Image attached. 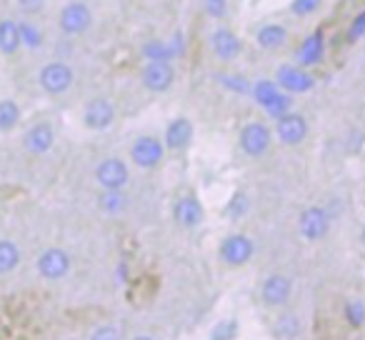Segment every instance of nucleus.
<instances>
[{"label":"nucleus","mask_w":365,"mask_h":340,"mask_svg":"<svg viewBox=\"0 0 365 340\" xmlns=\"http://www.w3.org/2000/svg\"><path fill=\"white\" fill-rule=\"evenodd\" d=\"M253 98H255V103H258V105L273 118H280V115H285V113H290V105H293L290 93H285L275 81H258L255 83Z\"/></svg>","instance_id":"1"},{"label":"nucleus","mask_w":365,"mask_h":340,"mask_svg":"<svg viewBox=\"0 0 365 340\" xmlns=\"http://www.w3.org/2000/svg\"><path fill=\"white\" fill-rule=\"evenodd\" d=\"M365 36V11L360 13L358 18L353 21V28H350V38H360Z\"/></svg>","instance_id":"36"},{"label":"nucleus","mask_w":365,"mask_h":340,"mask_svg":"<svg viewBox=\"0 0 365 340\" xmlns=\"http://www.w3.org/2000/svg\"><path fill=\"white\" fill-rule=\"evenodd\" d=\"M218 81L223 83L225 88H230V91L240 93V96H245V93H253V88H250V83L245 81V78H240V76H220Z\"/></svg>","instance_id":"29"},{"label":"nucleus","mask_w":365,"mask_h":340,"mask_svg":"<svg viewBox=\"0 0 365 340\" xmlns=\"http://www.w3.org/2000/svg\"><path fill=\"white\" fill-rule=\"evenodd\" d=\"M21 265V248L13 240H0V275H8Z\"/></svg>","instance_id":"23"},{"label":"nucleus","mask_w":365,"mask_h":340,"mask_svg":"<svg viewBox=\"0 0 365 340\" xmlns=\"http://www.w3.org/2000/svg\"><path fill=\"white\" fill-rule=\"evenodd\" d=\"M300 330H303V325H300L298 315H293V313H283L273 325V333L278 335L280 340H295L300 335Z\"/></svg>","instance_id":"24"},{"label":"nucleus","mask_w":365,"mask_h":340,"mask_svg":"<svg viewBox=\"0 0 365 340\" xmlns=\"http://www.w3.org/2000/svg\"><path fill=\"white\" fill-rule=\"evenodd\" d=\"M178 53H180V48H178V41L175 43L150 41L145 48H143V56H145L148 61H173Z\"/></svg>","instance_id":"25"},{"label":"nucleus","mask_w":365,"mask_h":340,"mask_svg":"<svg viewBox=\"0 0 365 340\" xmlns=\"http://www.w3.org/2000/svg\"><path fill=\"white\" fill-rule=\"evenodd\" d=\"M325 53V38L323 33H313V36L305 38L303 48L298 51V61L300 66H315V63L323 58Z\"/></svg>","instance_id":"20"},{"label":"nucleus","mask_w":365,"mask_h":340,"mask_svg":"<svg viewBox=\"0 0 365 340\" xmlns=\"http://www.w3.org/2000/svg\"><path fill=\"white\" fill-rule=\"evenodd\" d=\"M21 41H23V46H26V48L36 51V48H41L43 36H41V31L33 26V23H21Z\"/></svg>","instance_id":"28"},{"label":"nucleus","mask_w":365,"mask_h":340,"mask_svg":"<svg viewBox=\"0 0 365 340\" xmlns=\"http://www.w3.org/2000/svg\"><path fill=\"white\" fill-rule=\"evenodd\" d=\"M245 210H248V198H245V195H235L233 200H230V205H228V213L233 215V218H240V215L245 213Z\"/></svg>","instance_id":"33"},{"label":"nucleus","mask_w":365,"mask_h":340,"mask_svg":"<svg viewBox=\"0 0 365 340\" xmlns=\"http://www.w3.org/2000/svg\"><path fill=\"white\" fill-rule=\"evenodd\" d=\"M345 313V320H348L353 328H363L365 325V305L363 300H348L343 308Z\"/></svg>","instance_id":"27"},{"label":"nucleus","mask_w":365,"mask_h":340,"mask_svg":"<svg viewBox=\"0 0 365 340\" xmlns=\"http://www.w3.org/2000/svg\"><path fill=\"white\" fill-rule=\"evenodd\" d=\"M360 243L365 245V225H363V230H360Z\"/></svg>","instance_id":"38"},{"label":"nucleus","mask_w":365,"mask_h":340,"mask_svg":"<svg viewBox=\"0 0 365 340\" xmlns=\"http://www.w3.org/2000/svg\"><path fill=\"white\" fill-rule=\"evenodd\" d=\"M275 135L283 145H298L308 135V120L298 113H285L275 123Z\"/></svg>","instance_id":"13"},{"label":"nucleus","mask_w":365,"mask_h":340,"mask_svg":"<svg viewBox=\"0 0 365 340\" xmlns=\"http://www.w3.org/2000/svg\"><path fill=\"white\" fill-rule=\"evenodd\" d=\"M173 218H175V223L180 225V228L193 230L203 223L205 210L195 195H180V198L175 200V205H173Z\"/></svg>","instance_id":"12"},{"label":"nucleus","mask_w":365,"mask_h":340,"mask_svg":"<svg viewBox=\"0 0 365 340\" xmlns=\"http://www.w3.org/2000/svg\"><path fill=\"white\" fill-rule=\"evenodd\" d=\"M98 208L108 215H120L128 210V195L123 190H103L98 198Z\"/></svg>","instance_id":"22"},{"label":"nucleus","mask_w":365,"mask_h":340,"mask_svg":"<svg viewBox=\"0 0 365 340\" xmlns=\"http://www.w3.org/2000/svg\"><path fill=\"white\" fill-rule=\"evenodd\" d=\"M210 46H213V53L220 58V61H235V58L240 56V51H243V46H240L238 36H235L233 31H228V28H218V31L210 36Z\"/></svg>","instance_id":"17"},{"label":"nucleus","mask_w":365,"mask_h":340,"mask_svg":"<svg viewBox=\"0 0 365 340\" xmlns=\"http://www.w3.org/2000/svg\"><path fill=\"white\" fill-rule=\"evenodd\" d=\"M330 230V213L320 205H310L300 213L298 220V233L303 235L308 243H318L328 235Z\"/></svg>","instance_id":"4"},{"label":"nucleus","mask_w":365,"mask_h":340,"mask_svg":"<svg viewBox=\"0 0 365 340\" xmlns=\"http://www.w3.org/2000/svg\"><path fill=\"white\" fill-rule=\"evenodd\" d=\"M58 23H61V31L66 33V36H83V33L91 28L93 13L86 3H68L61 11Z\"/></svg>","instance_id":"10"},{"label":"nucleus","mask_w":365,"mask_h":340,"mask_svg":"<svg viewBox=\"0 0 365 340\" xmlns=\"http://www.w3.org/2000/svg\"><path fill=\"white\" fill-rule=\"evenodd\" d=\"M96 180L103 190H123L130 180V170L120 158H106L98 163Z\"/></svg>","instance_id":"6"},{"label":"nucleus","mask_w":365,"mask_h":340,"mask_svg":"<svg viewBox=\"0 0 365 340\" xmlns=\"http://www.w3.org/2000/svg\"><path fill=\"white\" fill-rule=\"evenodd\" d=\"M320 6H323V0H293V8H290V11H293L295 16L305 18V16H313Z\"/></svg>","instance_id":"30"},{"label":"nucleus","mask_w":365,"mask_h":340,"mask_svg":"<svg viewBox=\"0 0 365 340\" xmlns=\"http://www.w3.org/2000/svg\"><path fill=\"white\" fill-rule=\"evenodd\" d=\"M23 41H21V23L11 21H0V53L3 56H16L21 51Z\"/></svg>","instance_id":"19"},{"label":"nucleus","mask_w":365,"mask_h":340,"mask_svg":"<svg viewBox=\"0 0 365 340\" xmlns=\"http://www.w3.org/2000/svg\"><path fill=\"white\" fill-rule=\"evenodd\" d=\"M53 143H56V133H53V128L48 125V123H36V125L26 133V138H23V145H26V150L33 153V155H46L53 148Z\"/></svg>","instance_id":"16"},{"label":"nucleus","mask_w":365,"mask_h":340,"mask_svg":"<svg viewBox=\"0 0 365 340\" xmlns=\"http://www.w3.org/2000/svg\"><path fill=\"white\" fill-rule=\"evenodd\" d=\"M113 120H115V108L106 98H93L83 110V123L91 130H106V128L113 125Z\"/></svg>","instance_id":"14"},{"label":"nucleus","mask_w":365,"mask_h":340,"mask_svg":"<svg viewBox=\"0 0 365 340\" xmlns=\"http://www.w3.org/2000/svg\"><path fill=\"white\" fill-rule=\"evenodd\" d=\"M205 13L210 18H223L228 13V0H205Z\"/></svg>","instance_id":"32"},{"label":"nucleus","mask_w":365,"mask_h":340,"mask_svg":"<svg viewBox=\"0 0 365 340\" xmlns=\"http://www.w3.org/2000/svg\"><path fill=\"white\" fill-rule=\"evenodd\" d=\"M73 68L68 63L53 61L48 66H43V71L38 73V83L48 96H63V93L71 91L73 86Z\"/></svg>","instance_id":"2"},{"label":"nucleus","mask_w":365,"mask_h":340,"mask_svg":"<svg viewBox=\"0 0 365 340\" xmlns=\"http://www.w3.org/2000/svg\"><path fill=\"white\" fill-rule=\"evenodd\" d=\"M235 335V323L233 320H225L223 325H218L215 328V333H213V338L210 340H230Z\"/></svg>","instance_id":"34"},{"label":"nucleus","mask_w":365,"mask_h":340,"mask_svg":"<svg viewBox=\"0 0 365 340\" xmlns=\"http://www.w3.org/2000/svg\"><path fill=\"white\" fill-rule=\"evenodd\" d=\"M18 6H21V11L28 13V16H36V13L43 11L46 0H18Z\"/></svg>","instance_id":"35"},{"label":"nucleus","mask_w":365,"mask_h":340,"mask_svg":"<svg viewBox=\"0 0 365 340\" xmlns=\"http://www.w3.org/2000/svg\"><path fill=\"white\" fill-rule=\"evenodd\" d=\"M270 143H273V133L265 123H248L240 130V150L250 158H263L270 150Z\"/></svg>","instance_id":"3"},{"label":"nucleus","mask_w":365,"mask_h":340,"mask_svg":"<svg viewBox=\"0 0 365 340\" xmlns=\"http://www.w3.org/2000/svg\"><path fill=\"white\" fill-rule=\"evenodd\" d=\"M163 155H165V145L153 135H140L130 145V160L135 163L138 168H143V170L158 168L163 160Z\"/></svg>","instance_id":"8"},{"label":"nucleus","mask_w":365,"mask_h":340,"mask_svg":"<svg viewBox=\"0 0 365 340\" xmlns=\"http://www.w3.org/2000/svg\"><path fill=\"white\" fill-rule=\"evenodd\" d=\"M190 140H193V123L188 118H175L165 128V148L170 150H182Z\"/></svg>","instance_id":"18"},{"label":"nucleus","mask_w":365,"mask_h":340,"mask_svg":"<svg viewBox=\"0 0 365 340\" xmlns=\"http://www.w3.org/2000/svg\"><path fill=\"white\" fill-rule=\"evenodd\" d=\"M253 253H255L253 240L243 233L228 235L218 248L220 260H223L225 265H230V268H240V265H245L250 258H253Z\"/></svg>","instance_id":"5"},{"label":"nucleus","mask_w":365,"mask_h":340,"mask_svg":"<svg viewBox=\"0 0 365 340\" xmlns=\"http://www.w3.org/2000/svg\"><path fill=\"white\" fill-rule=\"evenodd\" d=\"M130 340H155L153 335H135V338H130Z\"/></svg>","instance_id":"37"},{"label":"nucleus","mask_w":365,"mask_h":340,"mask_svg":"<svg viewBox=\"0 0 365 340\" xmlns=\"http://www.w3.org/2000/svg\"><path fill=\"white\" fill-rule=\"evenodd\" d=\"M275 83H278L285 93H308V91H313L315 78L310 76V73H305L303 68L283 66V68H278Z\"/></svg>","instance_id":"15"},{"label":"nucleus","mask_w":365,"mask_h":340,"mask_svg":"<svg viewBox=\"0 0 365 340\" xmlns=\"http://www.w3.org/2000/svg\"><path fill=\"white\" fill-rule=\"evenodd\" d=\"M21 120V108L13 101H0V130H13Z\"/></svg>","instance_id":"26"},{"label":"nucleus","mask_w":365,"mask_h":340,"mask_svg":"<svg viewBox=\"0 0 365 340\" xmlns=\"http://www.w3.org/2000/svg\"><path fill=\"white\" fill-rule=\"evenodd\" d=\"M140 81L150 93H165L175 81V71H173L170 61H148V66L140 73Z\"/></svg>","instance_id":"11"},{"label":"nucleus","mask_w":365,"mask_h":340,"mask_svg":"<svg viewBox=\"0 0 365 340\" xmlns=\"http://www.w3.org/2000/svg\"><path fill=\"white\" fill-rule=\"evenodd\" d=\"M91 340H120V330L115 325H101V328L93 330Z\"/></svg>","instance_id":"31"},{"label":"nucleus","mask_w":365,"mask_h":340,"mask_svg":"<svg viewBox=\"0 0 365 340\" xmlns=\"http://www.w3.org/2000/svg\"><path fill=\"white\" fill-rule=\"evenodd\" d=\"M293 295V280L283 273H273L260 285V298L268 308H283Z\"/></svg>","instance_id":"9"},{"label":"nucleus","mask_w":365,"mask_h":340,"mask_svg":"<svg viewBox=\"0 0 365 340\" xmlns=\"http://www.w3.org/2000/svg\"><path fill=\"white\" fill-rule=\"evenodd\" d=\"M36 268L41 273V278L46 280H63L71 273V255L63 248H46L36 260Z\"/></svg>","instance_id":"7"},{"label":"nucleus","mask_w":365,"mask_h":340,"mask_svg":"<svg viewBox=\"0 0 365 340\" xmlns=\"http://www.w3.org/2000/svg\"><path fill=\"white\" fill-rule=\"evenodd\" d=\"M255 41H258V46L265 48V51H275V48H280L285 41H288V31H285L283 26L270 23V26L260 28L258 36H255Z\"/></svg>","instance_id":"21"}]
</instances>
